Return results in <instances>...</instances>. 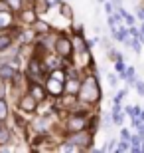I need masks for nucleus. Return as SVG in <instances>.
<instances>
[{
    "label": "nucleus",
    "instance_id": "8",
    "mask_svg": "<svg viewBox=\"0 0 144 153\" xmlns=\"http://www.w3.org/2000/svg\"><path fill=\"white\" fill-rule=\"evenodd\" d=\"M0 78L2 79H14L16 78V68L8 62H2L0 64Z\"/></svg>",
    "mask_w": 144,
    "mask_h": 153
},
{
    "label": "nucleus",
    "instance_id": "10",
    "mask_svg": "<svg viewBox=\"0 0 144 153\" xmlns=\"http://www.w3.org/2000/svg\"><path fill=\"white\" fill-rule=\"evenodd\" d=\"M12 24H14V18L8 10H0V30H8L12 28Z\"/></svg>",
    "mask_w": 144,
    "mask_h": 153
},
{
    "label": "nucleus",
    "instance_id": "31",
    "mask_svg": "<svg viewBox=\"0 0 144 153\" xmlns=\"http://www.w3.org/2000/svg\"><path fill=\"white\" fill-rule=\"evenodd\" d=\"M4 91H6V90H4V84H0V97H4V96H6Z\"/></svg>",
    "mask_w": 144,
    "mask_h": 153
},
{
    "label": "nucleus",
    "instance_id": "29",
    "mask_svg": "<svg viewBox=\"0 0 144 153\" xmlns=\"http://www.w3.org/2000/svg\"><path fill=\"white\" fill-rule=\"evenodd\" d=\"M109 84H111V85H116V76L109 74Z\"/></svg>",
    "mask_w": 144,
    "mask_h": 153
},
{
    "label": "nucleus",
    "instance_id": "33",
    "mask_svg": "<svg viewBox=\"0 0 144 153\" xmlns=\"http://www.w3.org/2000/svg\"><path fill=\"white\" fill-rule=\"evenodd\" d=\"M45 2H48V4H50V6H53V4H57L59 0H45Z\"/></svg>",
    "mask_w": 144,
    "mask_h": 153
},
{
    "label": "nucleus",
    "instance_id": "25",
    "mask_svg": "<svg viewBox=\"0 0 144 153\" xmlns=\"http://www.w3.org/2000/svg\"><path fill=\"white\" fill-rule=\"evenodd\" d=\"M111 149H115V141H109L105 147H103V151H111Z\"/></svg>",
    "mask_w": 144,
    "mask_h": 153
},
{
    "label": "nucleus",
    "instance_id": "26",
    "mask_svg": "<svg viewBox=\"0 0 144 153\" xmlns=\"http://www.w3.org/2000/svg\"><path fill=\"white\" fill-rule=\"evenodd\" d=\"M116 149H118V151H126V149H128V143H126V141H122Z\"/></svg>",
    "mask_w": 144,
    "mask_h": 153
},
{
    "label": "nucleus",
    "instance_id": "3",
    "mask_svg": "<svg viewBox=\"0 0 144 153\" xmlns=\"http://www.w3.org/2000/svg\"><path fill=\"white\" fill-rule=\"evenodd\" d=\"M63 84H65V82H61V79L53 78V76L45 78V90H48V94H51V96L63 94Z\"/></svg>",
    "mask_w": 144,
    "mask_h": 153
},
{
    "label": "nucleus",
    "instance_id": "28",
    "mask_svg": "<svg viewBox=\"0 0 144 153\" xmlns=\"http://www.w3.org/2000/svg\"><path fill=\"white\" fill-rule=\"evenodd\" d=\"M124 20H126L128 26H132V24H134V18H132V16H128V14H124Z\"/></svg>",
    "mask_w": 144,
    "mask_h": 153
},
{
    "label": "nucleus",
    "instance_id": "17",
    "mask_svg": "<svg viewBox=\"0 0 144 153\" xmlns=\"http://www.w3.org/2000/svg\"><path fill=\"white\" fill-rule=\"evenodd\" d=\"M59 14H61V16H65V18H71L73 16L71 6H69V4H59Z\"/></svg>",
    "mask_w": 144,
    "mask_h": 153
},
{
    "label": "nucleus",
    "instance_id": "18",
    "mask_svg": "<svg viewBox=\"0 0 144 153\" xmlns=\"http://www.w3.org/2000/svg\"><path fill=\"white\" fill-rule=\"evenodd\" d=\"M6 2H8V6H10V8H14V10H22V6H24V0H6Z\"/></svg>",
    "mask_w": 144,
    "mask_h": 153
},
{
    "label": "nucleus",
    "instance_id": "32",
    "mask_svg": "<svg viewBox=\"0 0 144 153\" xmlns=\"http://www.w3.org/2000/svg\"><path fill=\"white\" fill-rule=\"evenodd\" d=\"M138 18H142V20H144V8H138Z\"/></svg>",
    "mask_w": 144,
    "mask_h": 153
},
{
    "label": "nucleus",
    "instance_id": "11",
    "mask_svg": "<svg viewBox=\"0 0 144 153\" xmlns=\"http://www.w3.org/2000/svg\"><path fill=\"white\" fill-rule=\"evenodd\" d=\"M30 94H32V96L36 97L38 102H42V100L45 97V90H44V88H42V85L38 84V82H34V84L30 85Z\"/></svg>",
    "mask_w": 144,
    "mask_h": 153
},
{
    "label": "nucleus",
    "instance_id": "19",
    "mask_svg": "<svg viewBox=\"0 0 144 153\" xmlns=\"http://www.w3.org/2000/svg\"><path fill=\"white\" fill-rule=\"evenodd\" d=\"M8 115V108H6V102L0 97V119H4Z\"/></svg>",
    "mask_w": 144,
    "mask_h": 153
},
{
    "label": "nucleus",
    "instance_id": "6",
    "mask_svg": "<svg viewBox=\"0 0 144 153\" xmlns=\"http://www.w3.org/2000/svg\"><path fill=\"white\" fill-rule=\"evenodd\" d=\"M36 105H38V100L32 94H28V96H24L20 100V109H22L24 114H34L36 111Z\"/></svg>",
    "mask_w": 144,
    "mask_h": 153
},
{
    "label": "nucleus",
    "instance_id": "13",
    "mask_svg": "<svg viewBox=\"0 0 144 153\" xmlns=\"http://www.w3.org/2000/svg\"><path fill=\"white\" fill-rule=\"evenodd\" d=\"M87 42H85L83 38H81V34H77V38L73 40V48H75V50L79 52V54H83V52H87Z\"/></svg>",
    "mask_w": 144,
    "mask_h": 153
},
{
    "label": "nucleus",
    "instance_id": "34",
    "mask_svg": "<svg viewBox=\"0 0 144 153\" xmlns=\"http://www.w3.org/2000/svg\"><path fill=\"white\" fill-rule=\"evenodd\" d=\"M113 4H115V6H121V0H113Z\"/></svg>",
    "mask_w": 144,
    "mask_h": 153
},
{
    "label": "nucleus",
    "instance_id": "1",
    "mask_svg": "<svg viewBox=\"0 0 144 153\" xmlns=\"http://www.w3.org/2000/svg\"><path fill=\"white\" fill-rule=\"evenodd\" d=\"M79 97L87 103H95L99 102L101 97V90H99V84H97V79L93 76H89V78L83 79V84L79 88Z\"/></svg>",
    "mask_w": 144,
    "mask_h": 153
},
{
    "label": "nucleus",
    "instance_id": "20",
    "mask_svg": "<svg viewBox=\"0 0 144 153\" xmlns=\"http://www.w3.org/2000/svg\"><path fill=\"white\" fill-rule=\"evenodd\" d=\"M18 36H20L24 42H30V40H32V32H20Z\"/></svg>",
    "mask_w": 144,
    "mask_h": 153
},
{
    "label": "nucleus",
    "instance_id": "27",
    "mask_svg": "<svg viewBox=\"0 0 144 153\" xmlns=\"http://www.w3.org/2000/svg\"><path fill=\"white\" fill-rule=\"evenodd\" d=\"M105 10H107V14H113V12H115V8H113V4H109V2H107V4H105Z\"/></svg>",
    "mask_w": 144,
    "mask_h": 153
},
{
    "label": "nucleus",
    "instance_id": "30",
    "mask_svg": "<svg viewBox=\"0 0 144 153\" xmlns=\"http://www.w3.org/2000/svg\"><path fill=\"white\" fill-rule=\"evenodd\" d=\"M8 8H10V6H8L6 0H4V2H0V10H8Z\"/></svg>",
    "mask_w": 144,
    "mask_h": 153
},
{
    "label": "nucleus",
    "instance_id": "9",
    "mask_svg": "<svg viewBox=\"0 0 144 153\" xmlns=\"http://www.w3.org/2000/svg\"><path fill=\"white\" fill-rule=\"evenodd\" d=\"M79 88H81V85H79V79L77 78H69V76H67L65 84H63V94H77Z\"/></svg>",
    "mask_w": 144,
    "mask_h": 153
},
{
    "label": "nucleus",
    "instance_id": "7",
    "mask_svg": "<svg viewBox=\"0 0 144 153\" xmlns=\"http://www.w3.org/2000/svg\"><path fill=\"white\" fill-rule=\"evenodd\" d=\"M42 64L38 62V60H32L30 62V68H28V76L34 79V82H42L44 79V74H42Z\"/></svg>",
    "mask_w": 144,
    "mask_h": 153
},
{
    "label": "nucleus",
    "instance_id": "2",
    "mask_svg": "<svg viewBox=\"0 0 144 153\" xmlns=\"http://www.w3.org/2000/svg\"><path fill=\"white\" fill-rule=\"evenodd\" d=\"M69 143H73V145H77V147H89L91 145V133L89 131H75L69 139H67Z\"/></svg>",
    "mask_w": 144,
    "mask_h": 153
},
{
    "label": "nucleus",
    "instance_id": "14",
    "mask_svg": "<svg viewBox=\"0 0 144 153\" xmlns=\"http://www.w3.org/2000/svg\"><path fill=\"white\" fill-rule=\"evenodd\" d=\"M12 46V34H0V52H6Z\"/></svg>",
    "mask_w": 144,
    "mask_h": 153
},
{
    "label": "nucleus",
    "instance_id": "21",
    "mask_svg": "<svg viewBox=\"0 0 144 153\" xmlns=\"http://www.w3.org/2000/svg\"><path fill=\"white\" fill-rule=\"evenodd\" d=\"M126 79L130 82V84H134V70H132V68L126 70Z\"/></svg>",
    "mask_w": 144,
    "mask_h": 153
},
{
    "label": "nucleus",
    "instance_id": "15",
    "mask_svg": "<svg viewBox=\"0 0 144 153\" xmlns=\"http://www.w3.org/2000/svg\"><path fill=\"white\" fill-rule=\"evenodd\" d=\"M32 28H34V32H38V34H48V32H50V26L44 24V22H39V20H36V22L32 24Z\"/></svg>",
    "mask_w": 144,
    "mask_h": 153
},
{
    "label": "nucleus",
    "instance_id": "5",
    "mask_svg": "<svg viewBox=\"0 0 144 153\" xmlns=\"http://www.w3.org/2000/svg\"><path fill=\"white\" fill-rule=\"evenodd\" d=\"M85 125H87V119H85L83 115H73V117H69V119H67L65 127H67V131L75 133V131L85 129Z\"/></svg>",
    "mask_w": 144,
    "mask_h": 153
},
{
    "label": "nucleus",
    "instance_id": "12",
    "mask_svg": "<svg viewBox=\"0 0 144 153\" xmlns=\"http://www.w3.org/2000/svg\"><path fill=\"white\" fill-rule=\"evenodd\" d=\"M26 24H34L36 20H38V12H36V8H28V10L22 12V16H20Z\"/></svg>",
    "mask_w": 144,
    "mask_h": 153
},
{
    "label": "nucleus",
    "instance_id": "24",
    "mask_svg": "<svg viewBox=\"0 0 144 153\" xmlns=\"http://www.w3.org/2000/svg\"><path fill=\"white\" fill-rule=\"evenodd\" d=\"M121 137H122V141H128V139H130V135H128V131H126V129H122V131H121Z\"/></svg>",
    "mask_w": 144,
    "mask_h": 153
},
{
    "label": "nucleus",
    "instance_id": "22",
    "mask_svg": "<svg viewBox=\"0 0 144 153\" xmlns=\"http://www.w3.org/2000/svg\"><path fill=\"white\" fill-rule=\"evenodd\" d=\"M116 70H118V72H121V74H124V64L121 62V58H118V60H116Z\"/></svg>",
    "mask_w": 144,
    "mask_h": 153
},
{
    "label": "nucleus",
    "instance_id": "16",
    "mask_svg": "<svg viewBox=\"0 0 144 153\" xmlns=\"http://www.w3.org/2000/svg\"><path fill=\"white\" fill-rule=\"evenodd\" d=\"M10 141V131L4 127V123H2V119H0V145H4V143Z\"/></svg>",
    "mask_w": 144,
    "mask_h": 153
},
{
    "label": "nucleus",
    "instance_id": "4",
    "mask_svg": "<svg viewBox=\"0 0 144 153\" xmlns=\"http://www.w3.org/2000/svg\"><path fill=\"white\" fill-rule=\"evenodd\" d=\"M56 50H57V54H59L61 58H69L71 56L73 46H71V42H69L67 38L59 36V38H56Z\"/></svg>",
    "mask_w": 144,
    "mask_h": 153
},
{
    "label": "nucleus",
    "instance_id": "23",
    "mask_svg": "<svg viewBox=\"0 0 144 153\" xmlns=\"http://www.w3.org/2000/svg\"><path fill=\"white\" fill-rule=\"evenodd\" d=\"M136 90H138V94L144 97V82H138V84H136Z\"/></svg>",
    "mask_w": 144,
    "mask_h": 153
}]
</instances>
